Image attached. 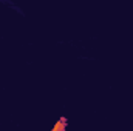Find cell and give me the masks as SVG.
I'll list each match as a JSON object with an SVG mask.
<instances>
[{
    "instance_id": "6da1fadb",
    "label": "cell",
    "mask_w": 133,
    "mask_h": 131,
    "mask_svg": "<svg viewBox=\"0 0 133 131\" xmlns=\"http://www.w3.org/2000/svg\"><path fill=\"white\" fill-rule=\"evenodd\" d=\"M61 130H65V117H61V120L53 127V131H61Z\"/></svg>"
}]
</instances>
